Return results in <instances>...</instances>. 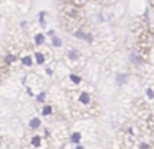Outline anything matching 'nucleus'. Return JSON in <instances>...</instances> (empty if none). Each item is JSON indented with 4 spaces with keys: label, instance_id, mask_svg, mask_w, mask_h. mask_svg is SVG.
I'll use <instances>...</instances> for the list:
<instances>
[{
    "label": "nucleus",
    "instance_id": "obj_1",
    "mask_svg": "<svg viewBox=\"0 0 154 149\" xmlns=\"http://www.w3.org/2000/svg\"><path fill=\"white\" fill-rule=\"evenodd\" d=\"M78 101H80V104H90L91 103V96H90V93H86V91H81L80 93V96H78Z\"/></svg>",
    "mask_w": 154,
    "mask_h": 149
},
{
    "label": "nucleus",
    "instance_id": "obj_2",
    "mask_svg": "<svg viewBox=\"0 0 154 149\" xmlns=\"http://www.w3.org/2000/svg\"><path fill=\"white\" fill-rule=\"evenodd\" d=\"M70 141H71V144H76V146H80L81 134H80V132H73V134L70 136Z\"/></svg>",
    "mask_w": 154,
    "mask_h": 149
},
{
    "label": "nucleus",
    "instance_id": "obj_3",
    "mask_svg": "<svg viewBox=\"0 0 154 149\" xmlns=\"http://www.w3.org/2000/svg\"><path fill=\"white\" fill-rule=\"evenodd\" d=\"M40 118H32L30 119V123H28V126H30V129H38L40 128Z\"/></svg>",
    "mask_w": 154,
    "mask_h": 149
},
{
    "label": "nucleus",
    "instance_id": "obj_4",
    "mask_svg": "<svg viewBox=\"0 0 154 149\" xmlns=\"http://www.w3.org/2000/svg\"><path fill=\"white\" fill-rule=\"evenodd\" d=\"M20 60H22V65H23V66H32V63H33L32 55H23Z\"/></svg>",
    "mask_w": 154,
    "mask_h": 149
},
{
    "label": "nucleus",
    "instance_id": "obj_5",
    "mask_svg": "<svg viewBox=\"0 0 154 149\" xmlns=\"http://www.w3.org/2000/svg\"><path fill=\"white\" fill-rule=\"evenodd\" d=\"M30 144L33 146V147H40L42 146V136H33V138L30 139Z\"/></svg>",
    "mask_w": 154,
    "mask_h": 149
},
{
    "label": "nucleus",
    "instance_id": "obj_6",
    "mask_svg": "<svg viewBox=\"0 0 154 149\" xmlns=\"http://www.w3.org/2000/svg\"><path fill=\"white\" fill-rule=\"evenodd\" d=\"M35 60H37L38 65H42V63L45 61V55L42 51H35Z\"/></svg>",
    "mask_w": 154,
    "mask_h": 149
},
{
    "label": "nucleus",
    "instance_id": "obj_7",
    "mask_svg": "<svg viewBox=\"0 0 154 149\" xmlns=\"http://www.w3.org/2000/svg\"><path fill=\"white\" fill-rule=\"evenodd\" d=\"M42 113H43V116L51 114V106H50V104H45V106H43V109H42Z\"/></svg>",
    "mask_w": 154,
    "mask_h": 149
},
{
    "label": "nucleus",
    "instance_id": "obj_8",
    "mask_svg": "<svg viewBox=\"0 0 154 149\" xmlns=\"http://www.w3.org/2000/svg\"><path fill=\"white\" fill-rule=\"evenodd\" d=\"M43 42H45V36L42 35V33H38V35L35 36V43H37V45H42Z\"/></svg>",
    "mask_w": 154,
    "mask_h": 149
},
{
    "label": "nucleus",
    "instance_id": "obj_9",
    "mask_svg": "<svg viewBox=\"0 0 154 149\" xmlns=\"http://www.w3.org/2000/svg\"><path fill=\"white\" fill-rule=\"evenodd\" d=\"M78 56H80V55H78L76 50H70V53H68V58H70V60H76Z\"/></svg>",
    "mask_w": 154,
    "mask_h": 149
},
{
    "label": "nucleus",
    "instance_id": "obj_10",
    "mask_svg": "<svg viewBox=\"0 0 154 149\" xmlns=\"http://www.w3.org/2000/svg\"><path fill=\"white\" fill-rule=\"evenodd\" d=\"M70 79H71V81L75 83V85H78V83L81 81V78H80V76H78V75H70Z\"/></svg>",
    "mask_w": 154,
    "mask_h": 149
},
{
    "label": "nucleus",
    "instance_id": "obj_11",
    "mask_svg": "<svg viewBox=\"0 0 154 149\" xmlns=\"http://www.w3.org/2000/svg\"><path fill=\"white\" fill-rule=\"evenodd\" d=\"M123 81H126V75H118V85H123Z\"/></svg>",
    "mask_w": 154,
    "mask_h": 149
},
{
    "label": "nucleus",
    "instance_id": "obj_12",
    "mask_svg": "<svg viewBox=\"0 0 154 149\" xmlns=\"http://www.w3.org/2000/svg\"><path fill=\"white\" fill-rule=\"evenodd\" d=\"M53 45H55V46H60V45H61V40L58 38V36H53Z\"/></svg>",
    "mask_w": 154,
    "mask_h": 149
},
{
    "label": "nucleus",
    "instance_id": "obj_13",
    "mask_svg": "<svg viewBox=\"0 0 154 149\" xmlns=\"http://www.w3.org/2000/svg\"><path fill=\"white\" fill-rule=\"evenodd\" d=\"M45 98H47V95H45V91L38 95V101H40V103H43V101H45Z\"/></svg>",
    "mask_w": 154,
    "mask_h": 149
},
{
    "label": "nucleus",
    "instance_id": "obj_14",
    "mask_svg": "<svg viewBox=\"0 0 154 149\" xmlns=\"http://www.w3.org/2000/svg\"><path fill=\"white\" fill-rule=\"evenodd\" d=\"M147 96H149V98H154V93H152V89H147Z\"/></svg>",
    "mask_w": 154,
    "mask_h": 149
},
{
    "label": "nucleus",
    "instance_id": "obj_15",
    "mask_svg": "<svg viewBox=\"0 0 154 149\" xmlns=\"http://www.w3.org/2000/svg\"><path fill=\"white\" fill-rule=\"evenodd\" d=\"M76 149H85V147H83V146L80 144V146H76Z\"/></svg>",
    "mask_w": 154,
    "mask_h": 149
}]
</instances>
